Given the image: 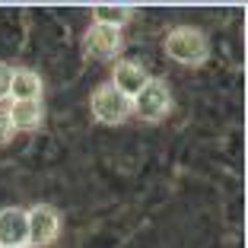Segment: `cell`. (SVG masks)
<instances>
[{"mask_svg":"<svg viewBox=\"0 0 248 248\" xmlns=\"http://www.w3.org/2000/svg\"><path fill=\"white\" fill-rule=\"evenodd\" d=\"M166 54L175 61V64L201 67L210 58V45H207V35L201 29L175 26V29H169V35H166Z\"/></svg>","mask_w":248,"mask_h":248,"instance_id":"cell-1","label":"cell"},{"mask_svg":"<svg viewBox=\"0 0 248 248\" xmlns=\"http://www.w3.org/2000/svg\"><path fill=\"white\" fill-rule=\"evenodd\" d=\"M131 115L143 124H159L172 115V89L162 80H146V86L131 99Z\"/></svg>","mask_w":248,"mask_h":248,"instance_id":"cell-2","label":"cell"},{"mask_svg":"<svg viewBox=\"0 0 248 248\" xmlns=\"http://www.w3.org/2000/svg\"><path fill=\"white\" fill-rule=\"evenodd\" d=\"M89 111L99 124L105 127H118L131 118V99L121 95L111 83H102V86H95L93 99H89Z\"/></svg>","mask_w":248,"mask_h":248,"instance_id":"cell-3","label":"cell"},{"mask_svg":"<svg viewBox=\"0 0 248 248\" xmlns=\"http://www.w3.org/2000/svg\"><path fill=\"white\" fill-rule=\"evenodd\" d=\"M83 51H86V58H93V61L115 64V61H121L124 35H121L118 29H108V26H99V22H93V26L83 32Z\"/></svg>","mask_w":248,"mask_h":248,"instance_id":"cell-4","label":"cell"},{"mask_svg":"<svg viewBox=\"0 0 248 248\" xmlns=\"http://www.w3.org/2000/svg\"><path fill=\"white\" fill-rule=\"evenodd\" d=\"M26 226H29V242L35 248H51L61 239V213L51 204H35L26 210Z\"/></svg>","mask_w":248,"mask_h":248,"instance_id":"cell-5","label":"cell"},{"mask_svg":"<svg viewBox=\"0 0 248 248\" xmlns=\"http://www.w3.org/2000/svg\"><path fill=\"white\" fill-rule=\"evenodd\" d=\"M29 242L26 210L22 207H3L0 210V248H22Z\"/></svg>","mask_w":248,"mask_h":248,"instance_id":"cell-6","label":"cell"},{"mask_svg":"<svg viewBox=\"0 0 248 248\" xmlns=\"http://www.w3.org/2000/svg\"><path fill=\"white\" fill-rule=\"evenodd\" d=\"M146 80H150V73L143 70V67L137 64V61H115V70H111V86L118 89L121 95H127V99H134V95L140 93V89L146 86Z\"/></svg>","mask_w":248,"mask_h":248,"instance_id":"cell-7","label":"cell"},{"mask_svg":"<svg viewBox=\"0 0 248 248\" xmlns=\"http://www.w3.org/2000/svg\"><path fill=\"white\" fill-rule=\"evenodd\" d=\"M42 77L29 67H13L10 73V95L13 102H42Z\"/></svg>","mask_w":248,"mask_h":248,"instance_id":"cell-8","label":"cell"},{"mask_svg":"<svg viewBox=\"0 0 248 248\" xmlns=\"http://www.w3.org/2000/svg\"><path fill=\"white\" fill-rule=\"evenodd\" d=\"M7 111H10V121H13V131H38L45 124L42 102H13Z\"/></svg>","mask_w":248,"mask_h":248,"instance_id":"cell-9","label":"cell"},{"mask_svg":"<svg viewBox=\"0 0 248 248\" xmlns=\"http://www.w3.org/2000/svg\"><path fill=\"white\" fill-rule=\"evenodd\" d=\"M131 16H134L131 3H95L93 7V22L108 26V29H118V32L131 22Z\"/></svg>","mask_w":248,"mask_h":248,"instance_id":"cell-10","label":"cell"},{"mask_svg":"<svg viewBox=\"0 0 248 248\" xmlns=\"http://www.w3.org/2000/svg\"><path fill=\"white\" fill-rule=\"evenodd\" d=\"M13 121H10V111H7V105H0V146L3 143H10L13 140Z\"/></svg>","mask_w":248,"mask_h":248,"instance_id":"cell-11","label":"cell"},{"mask_svg":"<svg viewBox=\"0 0 248 248\" xmlns=\"http://www.w3.org/2000/svg\"><path fill=\"white\" fill-rule=\"evenodd\" d=\"M10 73H13V67H10L7 61H0V99L10 95Z\"/></svg>","mask_w":248,"mask_h":248,"instance_id":"cell-12","label":"cell"},{"mask_svg":"<svg viewBox=\"0 0 248 248\" xmlns=\"http://www.w3.org/2000/svg\"><path fill=\"white\" fill-rule=\"evenodd\" d=\"M22 248H29V245H22Z\"/></svg>","mask_w":248,"mask_h":248,"instance_id":"cell-13","label":"cell"}]
</instances>
